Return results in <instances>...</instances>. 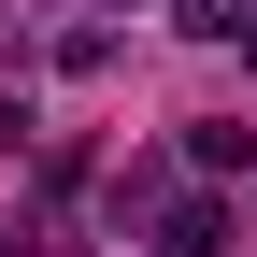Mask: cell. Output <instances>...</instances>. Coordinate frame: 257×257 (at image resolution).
Wrapping results in <instances>:
<instances>
[{"instance_id": "obj_1", "label": "cell", "mask_w": 257, "mask_h": 257, "mask_svg": "<svg viewBox=\"0 0 257 257\" xmlns=\"http://www.w3.org/2000/svg\"><path fill=\"white\" fill-rule=\"evenodd\" d=\"M214 243H229L214 200H172V214H157V257H214Z\"/></svg>"}, {"instance_id": "obj_2", "label": "cell", "mask_w": 257, "mask_h": 257, "mask_svg": "<svg viewBox=\"0 0 257 257\" xmlns=\"http://www.w3.org/2000/svg\"><path fill=\"white\" fill-rule=\"evenodd\" d=\"M186 157H200V172H243V157H257V128H243V114H200V128H186Z\"/></svg>"}, {"instance_id": "obj_3", "label": "cell", "mask_w": 257, "mask_h": 257, "mask_svg": "<svg viewBox=\"0 0 257 257\" xmlns=\"http://www.w3.org/2000/svg\"><path fill=\"white\" fill-rule=\"evenodd\" d=\"M186 29H200V43H243V29H257V0H186Z\"/></svg>"}, {"instance_id": "obj_4", "label": "cell", "mask_w": 257, "mask_h": 257, "mask_svg": "<svg viewBox=\"0 0 257 257\" xmlns=\"http://www.w3.org/2000/svg\"><path fill=\"white\" fill-rule=\"evenodd\" d=\"M243 72H257V29H243Z\"/></svg>"}]
</instances>
